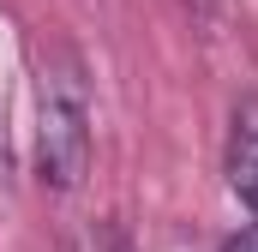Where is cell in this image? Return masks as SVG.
Listing matches in <instances>:
<instances>
[{"instance_id": "obj_1", "label": "cell", "mask_w": 258, "mask_h": 252, "mask_svg": "<svg viewBox=\"0 0 258 252\" xmlns=\"http://www.w3.org/2000/svg\"><path fill=\"white\" fill-rule=\"evenodd\" d=\"M36 174L54 192H72L90 174V84L66 48H48L36 72Z\"/></svg>"}, {"instance_id": "obj_2", "label": "cell", "mask_w": 258, "mask_h": 252, "mask_svg": "<svg viewBox=\"0 0 258 252\" xmlns=\"http://www.w3.org/2000/svg\"><path fill=\"white\" fill-rule=\"evenodd\" d=\"M222 174H228V192L258 216V96L234 102V114H228V156H222Z\"/></svg>"}, {"instance_id": "obj_3", "label": "cell", "mask_w": 258, "mask_h": 252, "mask_svg": "<svg viewBox=\"0 0 258 252\" xmlns=\"http://www.w3.org/2000/svg\"><path fill=\"white\" fill-rule=\"evenodd\" d=\"M222 252H258V222L252 228H240V234H228V246Z\"/></svg>"}, {"instance_id": "obj_4", "label": "cell", "mask_w": 258, "mask_h": 252, "mask_svg": "<svg viewBox=\"0 0 258 252\" xmlns=\"http://www.w3.org/2000/svg\"><path fill=\"white\" fill-rule=\"evenodd\" d=\"M114 252H132V246H126V240H114Z\"/></svg>"}]
</instances>
